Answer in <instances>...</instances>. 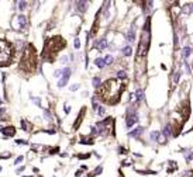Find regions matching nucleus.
Instances as JSON below:
<instances>
[{
	"mask_svg": "<svg viewBox=\"0 0 193 177\" xmlns=\"http://www.w3.org/2000/svg\"><path fill=\"white\" fill-rule=\"evenodd\" d=\"M21 127H23L24 131H28V129H27V122L24 121V119H21Z\"/></svg>",
	"mask_w": 193,
	"mask_h": 177,
	"instance_id": "obj_23",
	"label": "nucleus"
},
{
	"mask_svg": "<svg viewBox=\"0 0 193 177\" xmlns=\"http://www.w3.org/2000/svg\"><path fill=\"white\" fill-rule=\"evenodd\" d=\"M19 24H20V28H26L27 27V18L24 16H19Z\"/></svg>",
	"mask_w": 193,
	"mask_h": 177,
	"instance_id": "obj_10",
	"label": "nucleus"
},
{
	"mask_svg": "<svg viewBox=\"0 0 193 177\" xmlns=\"http://www.w3.org/2000/svg\"><path fill=\"white\" fill-rule=\"evenodd\" d=\"M21 68L27 72H31L35 69V49L32 45H28L24 51L21 59Z\"/></svg>",
	"mask_w": 193,
	"mask_h": 177,
	"instance_id": "obj_1",
	"label": "nucleus"
},
{
	"mask_svg": "<svg viewBox=\"0 0 193 177\" xmlns=\"http://www.w3.org/2000/svg\"><path fill=\"white\" fill-rule=\"evenodd\" d=\"M185 68H186V73L190 74V73H192V70H190V68H189V63H188L186 61H185Z\"/></svg>",
	"mask_w": 193,
	"mask_h": 177,
	"instance_id": "obj_22",
	"label": "nucleus"
},
{
	"mask_svg": "<svg viewBox=\"0 0 193 177\" xmlns=\"http://www.w3.org/2000/svg\"><path fill=\"white\" fill-rule=\"evenodd\" d=\"M69 111H71V108H69V107H65V113H66V114H68V113H69Z\"/></svg>",
	"mask_w": 193,
	"mask_h": 177,
	"instance_id": "obj_31",
	"label": "nucleus"
},
{
	"mask_svg": "<svg viewBox=\"0 0 193 177\" xmlns=\"http://www.w3.org/2000/svg\"><path fill=\"white\" fill-rule=\"evenodd\" d=\"M75 48H76V49H79V46H80V42H79V40H78V38H76V40H75Z\"/></svg>",
	"mask_w": 193,
	"mask_h": 177,
	"instance_id": "obj_24",
	"label": "nucleus"
},
{
	"mask_svg": "<svg viewBox=\"0 0 193 177\" xmlns=\"http://www.w3.org/2000/svg\"><path fill=\"white\" fill-rule=\"evenodd\" d=\"M179 76H180V72H176V73H175V77H173V83L179 82Z\"/></svg>",
	"mask_w": 193,
	"mask_h": 177,
	"instance_id": "obj_19",
	"label": "nucleus"
},
{
	"mask_svg": "<svg viewBox=\"0 0 193 177\" xmlns=\"http://www.w3.org/2000/svg\"><path fill=\"white\" fill-rule=\"evenodd\" d=\"M93 86H95V87H99V86H100V79H99V77H93Z\"/></svg>",
	"mask_w": 193,
	"mask_h": 177,
	"instance_id": "obj_18",
	"label": "nucleus"
},
{
	"mask_svg": "<svg viewBox=\"0 0 193 177\" xmlns=\"http://www.w3.org/2000/svg\"><path fill=\"white\" fill-rule=\"evenodd\" d=\"M76 89H79V86H72L71 90H76Z\"/></svg>",
	"mask_w": 193,
	"mask_h": 177,
	"instance_id": "obj_29",
	"label": "nucleus"
},
{
	"mask_svg": "<svg viewBox=\"0 0 193 177\" xmlns=\"http://www.w3.org/2000/svg\"><path fill=\"white\" fill-rule=\"evenodd\" d=\"M62 73H64V72H62V70H56V72H55V77H59V76H61Z\"/></svg>",
	"mask_w": 193,
	"mask_h": 177,
	"instance_id": "obj_26",
	"label": "nucleus"
},
{
	"mask_svg": "<svg viewBox=\"0 0 193 177\" xmlns=\"http://www.w3.org/2000/svg\"><path fill=\"white\" fill-rule=\"evenodd\" d=\"M0 131H2V132L6 136H13V135H14V132H16L13 127H7V128H0Z\"/></svg>",
	"mask_w": 193,
	"mask_h": 177,
	"instance_id": "obj_5",
	"label": "nucleus"
},
{
	"mask_svg": "<svg viewBox=\"0 0 193 177\" xmlns=\"http://www.w3.org/2000/svg\"><path fill=\"white\" fill-rule=\"evenodd\" d=\"M158 136H159L158 131H154V132H151V135H149L151 141H154V142H156V141H158Z\"/></svg>",
	"mask_w": 193,
	"mask_h": 177,
	"instance_id": "obj_16",
	"label": "nucleus"
},
{
	"mask_svg": "<svg viewBox=\"0 0 193 177\" xmlns=\"http://www.w3.org/2000/svg\"><path fill=\"white\" fill-rule=\"evenodd\" d=\"M162 132H164V135H165V136H171V135H172L171 125H169V124H168V125H165V128H164V131H162Z\"/></svg>",
	"mask_w": 193,
	"mask_h": 177,
	"instance_id": "obj_12",
	"label": "nucleus"
},
{
	"mask_svg": "<svg viewBox=\"0 0 193 177\" xmlns=\"http://www.w3.org/2000/svg\"><path fill=\"white\" fill-rule=\"evenodd\" d=\"M131 53H132L131 46H124V48H123V55H124V56H130Z\"/></svg>",
	"mask_w": 193,
	"mask_h": 177,
	"instance_id": "obj_13",
	"label": "nucleus"
},
{
	"mask_svg": "<svg viewBox=\"0 0 193 177\" xmlns=\"http://www.w3.org/2000/svg\"><path fill=\"white\" fill-rule=\"evenodd\" d=\"M13 59V48L4 40H0V66L9 65Z\"/></svg>",
	"mask_w": 193,
	"mask_h": 177,
	"instance_id": "obj_2",
	"label": "nucleus"
},
{
	"mask_svg": "<svg viewBox=\"0 0 193 177\" xmlns=\"http://www.w3.org/2000/svg\"><path fill=\"white\" fill-rule=\"evenodd\" d=\"M186 159H188V160H190V159H193V153H190V155H188V156H186Z\"/></svg>",
	"mask_w": 193,
	"mask_h": 177,
	"instance_id": "obj_28",
	"label": "nucleus"
},
{
	"mask_svg": "<svg viewBox=\"0 0 193 177\" xmlns=\"http://www.w3.org/2000/svg\"><path fill=\"white\" fill-rule=\"evenodd\" d=\"M117 76H119V77H121V79H125V72L120 70L119 73H117Z\"/></svg>",
	"mask_w": 193,
	"mask_h": 177,
	"instance_id": "obj_21",
	"label": "nucleus"
},
{
	"mask_svg": "<svg viewBox=\"0 0 193 177\" xmlns=\"http://www.w3.org/2000/svg\"><path fill=\"white\" fill-rule=\"evenodd\" d=\"M76 7H78V10H79L80 13H83V11H86V8H87V2H78Z\"/></svg>",
	"mask_w": 193,
	"mask_h": 177,
	"instance_id": "obj_7",
	"label": "nucleus"
},
{
	"mask_svg": "<svg viewBox=\"0 0 193 177\" xmlns=\"http://www.w3.org/2000/svg\"><path fill=\"white\" fill-rule=\"evenodd\" d=\"M182 53H183V58L186 59V58H188V56H189V55H190V53H192V49H190V46H185V48H183V52H182Z\"/></svg>",
	"mask_w": 193,
	"mask_h": 177,
	"instance_id": "obj_14",
	"label": "nucleus"
},
{
	"mask_svg": "<svg viewBox=\"0 0 193 177\" xmlns=\"http://www.w3.org/2000/svg\"><path fill=\"white\" fill-rule=\"evenodd\" d=\"M135 97H137V100H138V101H141V100L144 98V91H142L141 89H138L137 91H135Z\"/></svg>",
	"mask_w": 193,
	"mask_h": 177,
	"instance_id": "obj_15",
	"label": "nucleus"
},
{
	"mask_svg": "<svg viewBox=\"0 0 193 177\" xmlns=\"http://www.w3.org/2000/svg\"><path fill=\"white\" fill-rule=\"evenodd\" d=\"M26 6H27L26 2H20L19 3V8H20V10H24V8H26Z\"/></svg>",
	"mask_w": 193,
	"mask_h": 177,
	"instance_id": "obj_20",
	"label": "nucleus"
},
{
	"mask_svg": "<svg viewBox=\"0 0 193 177\" xmlns=\"http://www.w3.org/2000/svg\"><path fill=\"white\" fill-rule=\"evenodd\" d=\"M3 111H4V110H3V108H0V114H2V113H3Z\"/></svg>",
	"mask_w": 193,
	"mask_h": 177,
	"instance_id": "obj_33",
	"label": "nucleus"
},
{
	"mask_svg": "<svg viewBox=\"0 0 193 177\" xmlns=\"http://www.w3.org/2000/svg\"><path fill=\"white\" fill-rule=\"evenodd\" d=\"M137 121H138L137 114H135V113H131V114H128V115H127V119H125V125H127L128 128H131Z\"/></svg>",
	"mask_w": 193,
	"mask_h": 177,
	"instance_id": "obj_4",
	"label": "nucleus"
},
{
	"mask_svg": "<svg viewBox=\"0 0 193 177\" xmlns=\"http://www.w3.org/2000/svg\"><path fill=\"white\" fill-rule=\"evenodd\" d=\"M106 46H107V41L104 40V38H102L100 41H97V42H96V48H99V49H104Z\"/></svg>",
	"mask_w": 193,
	"mask_h": 177,
	"instance_id": "obj_8",
	"label": "nucleus"
},
{
	"mask_svg": "<svg viewBox=\"0 0 193 177\" xmlns=\"http://www.w3.org/2000/svg\"><path fill=\"white\" fill-rule=\"evenodd\" d=\"M104 62H106V65H111V63H113V56L107 55L106 58H104Z\"/></svg>",
	"mask_w": 193,
	"mask_h": 177,
	"instance_id": "obj_17",
	"label": "nucleus"
},
{
	"mask_svg": "<svg viewBox=\"0 0 193 177\" xmlns=\"http://www.w3.org/2000/svg\"><path fill=\"white\" fill-rule=\"evenodd\" d=\"M95 63H96V66L97 68H100V69H103L104 66H106V62H104V58H97L95 61Z\"/></svg>",
	"mask_w": 193,
	"mask_h": 177,
	"instance_id": "obj_9",
	"label": "nucleus"
},
{
	"mask_svg": "<svg viewBox=\"0 0 193 177\" xmlns=\"http://www.w3.org/2000/svg\"><path fill=\"white\" fill-rule=\"evenodd\" d=\"M141 134H144V128L142 127H138V128H135L134 131H131L128 135H130V136H132V138H135V136H140Z\"/></svg>",
	"mask_w": 193,
	"mask_h": 177,
	"instance_id": "obj_6",
	"label": "nucleus"
},
{
	"mask_svg": "<svg viewBox=\"0 0 193 177\" xmlns=\"http://www.w3.org/2000/svg\"><path fill=\"white\" fill-rule=\"evenodd\" d=\"M135 40V34H134V28H131L128 31V34H127V41H130V42H132V41Z\"/></svg>",
	"mask_w": 193,
	"mask_h": 177,
	"instance_id": "obj_11",
	"label": "nucleus"
},
{
	"mask_svg": "<svg viewBox=\"0 0 193 177\" xmlns=\"http://www.w3.org/2000/svg\"><path fill=\"white\" fill-rule=\"evenodd\" d=\"M69 76H71V69H69V68L64 69V74H62V79L59 80V83H58V86H59V87H64V86L66 85V83H68Z\"/></svg>",
	"mask_w": 193,
	"mask_h": 177,
	"instance_id": "obj_3",
	"label": "nucleus"
},
{
	"mask_svg": "<svg viewBox=\"0 0 193 177\" xmlns=\"http://www.w3.org/2000/svg\"><path fill=\"white\" fill-rule=\"evenodd\" d=\"M189 7H190V11H193V4H190Z\"/></svg>",
	"mask_w": 193,
	"mask_h": 177,
	"instance_id": "obj_32",
	"label": "nucleus"
},
{
	"mask_svg": "<svg viewBox=\"0 0 193 177\" xmlns=\"http://www.w3.org/2000/svg\"><path fill=\"white\" fill-rule=\"evenodd\" d=\"M97 113L100 114V115H103V114H104V108H103V107H100V108H97Z\"/></svg>",
	"mask_w": 193,
	"mask_h": 177,
	"instance_id": "obj_25",
	"label": "nucleus"
},
{
	"mask_svg": "<svg viewBox=\"0 0 193 177\" xmlns=\"http://www.w3.org/2000/svg\"><path fill=\"white\" fill-rule=\"evenodd\" d=\"M17 143H27V142H26V141H21V139H19V141H17Z\"/></svg>",
	"mask_w": 193,
	"mask_h": 177,
	"instance_id": "obj_30",
	"label": "nucleus"
},
{
	"mask_svg": "<svg viewBox=\"0 0 193 177\" xmlns=\"http://www.w3.org/2000/svg\"><path fill=\"white\" fill-rule=\"evenodd\" d=\"M20 162H23V156H19V157L16 159V164H19Z\"/></svg>",
	"mask_w": 193,
	"mask_h": 177,
	"instance_id": "obj_27",
	"label": "nucleus"
}]
</instances>
